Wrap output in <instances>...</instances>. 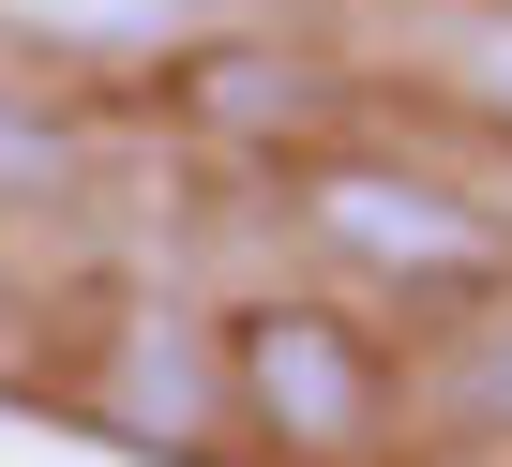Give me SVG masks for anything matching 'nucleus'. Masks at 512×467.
<instances>
[{
	"instance_id": "423d86ee",
	"label": "nucleus",
	"mask_w": 512,
	"mask_h": 467,
	"mask_svg": "<svg viewBox=\"0 0 512 467\" xmlns=\"http://www.w3.org/2000/svg\"><path fill=\"white\" fill-rule=\"evenodd\" d=\"M196 121H241V136H302V61H272V46H181V76H166Z\"/></svg>"
},
{
	"instance_id": "6e6552de",
	"label": "nucleus",
	"mask_w": 512,
	"mask_h": 467,
	"mask_svg": "<svg viewBox=\"0 0 512 467\" xmlns=\"http://www.w3.org/2000/svg\"><path fill=\"white\" fill-rule=\"evenodd\" d=\"M452 91H467L482 121H512V16H497V0H482V16L452 31Z\"/></svg>"
},
{
	"instance_id": "20e7f679",
	"label": "nucleus",
	"mask_w": 512,
	"mask_h": 467,
	"mask_svg": "<svg viewBox=\"0 0 512 467\" xmlns=\"http://www.w3.org/2000/svg\"><path fill=\"white\" fill-rule=\"evenodd\" d=\"M407 422H422L437 452H497V467H512V287L467 302V317H437V332L407 347Z\"/></svg>"
},
{
	"instance_id": "1a4fd4ad",
	"label": "nucleus",
	"mask_w": 512,
	"mask_h": 467,
	"mask_svg": "<svg viewBox=\"0 0 512 467\" xmlns=\"http://www.w3.org/2000/svg\"><path fill=\"white\" fill-rule=\"evenodd\" d=\"M497 16H512V0H497Z\"/></svg>"
},
{
	"instance_id": "7ed1b4c3",
	"label": "nucleus",
	"mask_w": 512,
	"mask_h": 467,
	"mask_svg": "<svg viewBox=\"0 0 512 467\" xmlns=\"http://www.w3.org/2000/svg\"><path fill=\"white\" fill-rule=\"evenodd\" d=\"M91 422H106V437H136V452H226V347H211V317L136 302V317L106 332Z\"/></svg>"
},
{
	"instance_id": "f257e3e1",
	"label": "nucleus",
	"mask_w": 512,
	"mask_h": 467,
	"mask_svg": "<svg viewBox=\"0 0 512 467\" xmlns=\"http://www.w3.org/2000/svg\"><path fill=\"white\" fill-rule=\"evenodd\" d=\"M211 347H226V437H256L272 467H392L407 452V362L332 287H256L211 317Z\"/></svg>"
},
{
	"instance_id": "0eeeda50",
	"label": "nucleus",
	"mask_w": 512,
	"mask_h": 467,
	"mask_svg": "<svg viewBox=\"0 0 512 467\" xmlns=\"http://www.w3.org/2000/svg\"><path fill=\"white\" fill-rule=\"evenodd\" d=\"M76 166H91V121H76V106H46V91H0V211L61 196Z\"/></svg>"
},
{
	"instance_id": "f03ea898",
	"label": "nucleus",
	"mask_w": 512,
	"mask_h": 467,
	"mask_svg": "<svg viewBox=\"0 0 512 467\" xmlns=\"http://www.w3.org/2000/svg\"><path fill=\"white\" fill-rule=\"evenodd\" d=\"M287 226H302L347 287L407 302L422 332L512 287V226H497L467 181L407 166V151H287Z\"/></svg>"
},
{
	"instance_id": "39448f33",
	"label": "nucleus",
	"mask_w": 512,
	"mask_h": 467,
	"mask_svg": "<svg viewBox=\"0 0 512 467\" xmlns=\"http://www.w3.org/2000/svg\"><path fill=\"white\" fill-rule=\"evenodd\" d=\"M211 16L196 0H0V46H46V61H106V76H136V61H181Z\"/></svg>"
}]
</instances>
